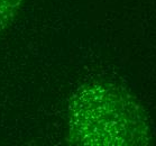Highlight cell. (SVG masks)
Listing matches in <instances>:
<instances>
[{
	"label": "cell",
	"mask_w": 156,
	"mask_h": 146,
	"mask_svg": "<svg viewBox=\"0 0 156 146\" xmlns=\"http://www.w3.org/2000/svg\"><path fill=\"white\" fill-rule=\"evenodd\" d=\"M69 142L88 146H140L152 138L142 105L124 88L91 82L71 97L68 111Z\"/></svg>",
	"instance_id": "6da1fadb"
},
{
	"label": "cell",
	"mask_w": 156,
	"mask_h": 146,
	"mask_svg": "<svg viewBox=\"0 0 156 146\" xmlns=\"http://www.w3.org/2000/svg\"><path fill=\"white\" fill-rule=\"evenodd\" d=\"M23 0H0V33L15 17Z\"/></svg>",
	"instance_id": "7a4b0ae2"
}]
</instances>
